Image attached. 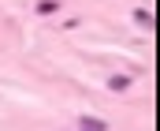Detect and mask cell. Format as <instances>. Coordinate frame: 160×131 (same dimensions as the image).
I'll list each match as a JSON object with an SVG mask.
<instances>
[{"mask_svg": "<svg viewBox=\"0 0 160 131\" xmlns=\"http://www.w3.org/2000/svg\"><path fill=\"white\" fill-rule=\"evenodd\" d=\"M134 19H138V23H142V26H153V15H149V11H145V8H138V11H134Z\"/></svg>", "mask_w": 160, "mask_h": 131, "instance_id": "3957f363", "label": "cell"}, {"mask_svg": "<svg viewBox=\"0 0 160 131\" xmlns=\"http://www.w3.org/2000/svg\"><path fill=\"white\" fill-rule=\"evenodd\" d=\"M38 11H41V15H52V11H56V4H52V0H41Z\"/></svg>", "mask_w": 160, "mask_h": 131, "instance_id": "277c9868", "label": "cell"}, {"mask_svg": "<svg viewBox=\"0 0 160 131\" xmlns=\"http://www.w3.org/2000/svg\"><path fill=\"white\" fill-rule=\"evenodd\" d=\"M78 131H108V124L97 120V116H82V120H78Z\"/></svg>", "mask_w": 160, "mask_h": 131, "instance_id": "6da1fadb", "label": "cell"}, {"mask_svg": "<svg viewBox=\"0 0 160 131\" xmlns=\"http://www.w3.org/2000/svg\"><path fill=\"white\" fill-rule=\"evenodd\" d=\"M108 86H112V90H127V86H130V75H112Z\"/></svg>", "mask_w": 160, "mask_h": 131, "instance_id": "7a4b0ae2", "label": "cell"}]
</instances>
